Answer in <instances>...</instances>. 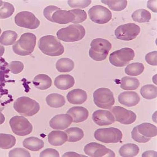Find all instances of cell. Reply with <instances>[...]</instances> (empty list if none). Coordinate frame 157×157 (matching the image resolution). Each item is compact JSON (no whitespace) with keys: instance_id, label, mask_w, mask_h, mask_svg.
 Listing matches in <instances>:
<instances>
[{"instance_id":"ba28073f","label":"cell","mask_w":157,"mask_h":157,"mask_svg":"<svg viewBox=\"0 0 157 157\" xmlns=\"http://www.w3.org/2000/svg\"><path fill=\"white\" fill-rule=\"evenodd\" d=\"M135 52L133 49L129 48H124L116 50L109 55L110 63L117 67L125 66L131 61L133 59Z\"/></svg>"},{"instance_id":"f35d334b","label":"cell","mask_w":157,"mask_h":157,"mask_svg":"<svg viewBox=\"0 0 157 157\" xmlns=\"http://www.w3.org/2000/svg\"><path fill=\"white\" fill-rule=\"evenodd\" d=\"M71 12L74 14L75 19L72 22L75 24L82 23L86 20L87 14L85 10L80 9H74L70 10Z\"/></svg>"},{"instance_id":"d6a6232c","label":"cell","mask_w":157,"mask_h":157,"mask_svg":"<svg viewBox=\"0 0 157 157\" xmlns=\"http://www.w3.org/2000/svg\"><path fill=\"white\" fill-rule=\"evenodd\" d=\"M145 67L141 63H134L130 64L125 69V72L130 76H137L144 71Z\"/></svg>"},{"instance_id":"d4e9b609","label":"cell","mask_w":157,"mask_h":157,"mask_svg":"<svg viewBox=\"0 0 157 157\" xmlns=\"http://www.w3.org/2000/svg\"><path fill=\"white\" fill-rule=\"evenodd\" d=\"M140 85L139 80L135 77L125 76L121 79V88L125 90H134L138 89Z\"/></svg>"},{"instance_id":"d590c367","label":"cell","mask_w":157,"mask_h":157,"mask_svg":"<svg viewBox=\"0 0 157 157\" xmlns=\"http://www.w3.org/2000/svg\"><path fill=\"white\" fill-rule=\"evenodd\" d=\"M14 12L13 5L10 3L3 2L2 7H0V18L5 19L10 17Z\"/></svg>"},{"instance_id":"484cf974","label":"cell","mask_w":157,"mask_h":157,"mask_svg":"<svg viewBox=\"0 0 157 157\" xmlns=\"http://www.w3.org/2000/svg\"><path fill=\"white\" fill-rule=\"evenodd\" d=\"M46 101L47 105L53 108H60L64 105L66 103L64 97L58 94H52L46 97Z\"/></svg>"},{"instance_id":"60d3db41","label":"cell","mask_w":157,"mask_h":157,"mask_svg":"<svg viewBox=\"0 0 157 157\" xmlns=\"http://www.w3.org/2000/svg\"><path fill=\"white\" fill-rule=\"evenodd\" d=\"M132 139L139 143H146L151 140V138L145 137L139 133L137 129V127H135L132 132Z\"/></svg>"},{"instance_id":"7c38bea8","label":"cell","mask_w":157,"mask_h":157,"mask_svg":"<svg viewBox=\"0 0 157 157\" xmlns=\"http://www.w3.org/2000/svg\"><path fill=\"white\" fill-rule=\"evenodd\" d=\"M88 14L91 20L98 24H106L112 18L111 11L102 6L92 7L88 11Z\"/></svg>"},{"instance_id":"8d00e7d4","label":"cell","mask_w":157,"mask_h":157,"mask_svg":"<svg viewBox=\"0 0 157 157\" xmlns=\"http://www.w3.org/2000/svg\"><path fill=\"white\" fill-rule=\"evenodd\" d=\"M104 146V145L101 144L96 142H92L85 145L84 148V152L89 156L94 157L96 151Z\"/></svg>"},{"instance_id":"7402d4cb","label":"cell","mask_w":157,"mask_h":157,"mask_svg":"<svg viewBox=\"0 0 157 157\" xmlns=\"http://www.w3.org/2000/svg\"><path fill=\"white\" fill-rule=\"evenodd\" d=\"M35 87L38 90H47L51 87L52 80L49 76L45 74H39L37 75L33 81Z\"/></svg>"},{"instance_id":"ab89813d","label":"cell","mask_w":157,"mask_h":157,"mask_svg":"<svg viewBox=\"0 0 157 157\" xmlns=\"http://www.w3.org/2000/svg\"><path fill=\"white\" fill-rule=\"evenodd\" d=\"M9 68L13 74H17L23 71L24 65L20 61H13L9 65Z\"/></svg>"},{"instance_id":"816d5d0a","label":"cell","mask_w":157,"mask_h":157,"mask_svg":"<svg viewBox=\"0 0 157 157\" xmlns=\"http://www.w3.org/2000/svg\"><path fill=\"white\" fill-rule=\"evenodd\" d=\"M5 52V48L3 46L0 44V58L3 55Z\"/></svg>"},{"instance_id":"e0dca14e","label":"cell","mask_w":157,"mask_h":157,"mask_svg":"<svg viewBox=\"0 0 157 157\" xmlns=\"http://www.w3.org/2000/svg\"><path fill=\"white\" fill-rule=\"evenodd\" d=\"M52 19L54 23L65 24L72 23L75 19V16L70 10L67 11L60 9L54 12Z\"/></svg>"},{"instance_id":"ac0fdd59","label":"cell","mask_w":157,"mask_h":157,"mask_svg":"<svg viewBox=\"0 0 157 157\" xmlns=\"http://www.w3.org/2000/svg\"><path fill=\"white\" fill-rule=\"evenodd\" d=\"M67 114L72 117L73 122L78 123L86 121L89 117V112L85 107L74 106L69 109Z\"/></svg>"},{"instance_id":"1f68e13d","label":"cell","mask_w":157,"mask_h":157,"mask_svg":"<svg viewBox=\"0 0 157 157\" xmlns=\"http://www.w3.org/2000/svg\"><path fill=\"white\" fill-rule=\"evenodd\" d=\"M16 138L12 135L0 134V148L2 149H10L16 143Z\"/></svg>"},{"instance_id":"603a6c76","label":"cell","mask_w":157,"mask_h":157,"mask_svg":"<svg viewBox=\"0 0 157 157\" xmlns=\"http://www.w3.org/2000/svg\"><path fill=\"white\" fill-rule=\"evenodd\" d=\"M23 146L26 149L32 151H38L44 146V142L37 137H30L23 141Z\"/></svg>"},{"instance_id":"74e56055","label":"cell","mask_w":157,"mask_h":157,"mask_svg":"<svg viewBox=\"0 0 157 157\" xmlns=\"http://www.w3.org/2000/svg\"><path fill=\"white\" fill-rule=\"evenodd\" d=\"M68 4L71 7L75 9H84L90 5L92 1L90 0H78V1H73L70 0L67 2Z\"/></svg>"},{"instance_id":"5bb4252c","label":"cell","mask_w":157,"mask_h":157,"mask_svg":"<svg viewBox=\"0 0 157 157\" xmlns=\"http://www.w3.org/2000/svg\"><path fill=\"white\" fill-rule=\"evenodd\" d=\"M93 121L99 126H106L115 122V118L112 113L108 110L99 109L95 111L92 116Z\"/></svg>"},{"instance_id":"f6af8a7d","label":"cell","mask_w":157,"mask_h":157,"mask_svg":"<svg viewBox=\"0 0 157 157\" xmlns=\"http://www.w3.org/2000/svg\"><path fill=\"white\" fill-rule=\"evenodd\" d=\"M157 51H153L148 53L145 56V61L151 65L157 66Z\"/></svg>"},{"instance_id":"7a4b0ae2","label":"cell","mask_w":157,"mask_h":157,"mask_svg":"<svg viewBox=\"0 0 157 157\" xmlns=\"http://www.w3.org/2000/svg\"><path fill=\"white\" fill-rule=\"evenodd\" d=\"M36 37L33 34L25 33L20 36L17 42L13 46V52L20 56L31 55L36 45Z\"/></svg>"},{"instance_id":"836d02e7","label":"cell","mask_w":157,"mask_h":157,"mask_svg":"<svg viewBox=\"0 0 157 157\" xmlns=\"http://www.w3.org/2000/svg\"><path fill=\"white\" fill-rule=\"evenodd\" d=\"M140 93L144 98L148 100L153 99L157 97V87L153 85H145L140 89Z\"/></svg>"},{"instance_id":"277c9868","label":"cell","mask_w":157,"mask_h":157,"mask_svg":"<svg viewBox=\"0 0 157 157\" xmlns=\"http://www.w3.org/2000/svg\"><path fill=\"white\" fill-rule=\"evenodd\" d=\"M90 46L89 55L96 61L105 60L112 48V44L108 40L102 38L95 39L91 42Z\"/></svg>"},{"instance_id":"83f0119b","label":"cell","mask_w":157,"mask_h":157,"mask_svg":"<svg viewBox=\"0 0 157 157\" xmlns=\"http://www.w3.org/2000/svg\"><path fill=\"white\" fill-rule=\"evenodd\" d=\"M67 136V141L75 142L79 141L84 137V133L83 130L77 127L69 128L65 131Z\"/></svg>"},{"instance_id":"5b68a950","label":"cell","mask_w":157,"mask_h":157,"mask_svg":"<svg viewBox=\"0 0 157 157\" xmlns=\"http://www.w3.org/2000/svg\"><path fill=\"white\" fill-rule=\"evenodd\" d=\"M14 109L22 116L30 117L36 114L40 108L39 104L27 97L17 99L13 104Z\"/></svg>"},{"instance_id":"3957f363","label":"cell","mask_w":157,"mask_h":157,"mask_svg":"<svg viewBox=\"0 0 157 157\" xmlns=\"http://www.w3.org/2000/svg\"><path fill=\"white\" fill-rule=\"evenodd\" d=\"M85 29L83 26L74 24L59 30L57 33V36L59 40L72 42L81 40L85 37Z\"/></svg>"},{"instance_id":"8992f818","label":"cell","mask_w":157,"mask_h":157,"mask_svg":"<svg viewBox=\"0 0 157 157\" xmlns=\"http://www.w3.org/2000/svg\"><path fill=\"white\" fill-rule=\"evenodd\" d=\"M94 102L99 108L110 109L115 103L114 94L109 89L101 88L94 92Z\"/></svg>"},{"instance_id":"f5cc1de1","label":"cell","mask_w":157,"mask_h":157,"mask_svg":"<svg viewBox=\"0 0 157 157\" xmlns=\"http://www.w3.org/2000/svg\"><path fill=\"white\" fill-rule=\"evenodd\" d=\"M3 2L2 1H1L0 0V7L3 5Z\"/></svg>"},{"instance_id":"30bf717a","label":"cell","mask_w":157,"mask_h":157,"mask_svg":"<svg viewBox=\"0 0 157 157\" xmlns=\"http://www.w3.org/2000/svg\"><path fill=\"white\" fill-rule=\"evenodd\" d=\"M140 27L133 23L123 24L119 26L115 30L116 38L123 40H132L140 33Z\"/></svg>"},{"instance_id":"f907efd6","label":"cell","mask_w":157,"mask_h":157,"mask_svg":"<svg viewBox=\"0 0 157 157\" xmlns=\"http://www.w3.org/2000/svg\"><path fill=\"white\" fill-rule=\"evenodd\" d=\"M5 121V117L2 113L0 112V125L3 124L4 122Z\"/></svg>"},{"instance_id":"4fadbf2b","label":"cell","mask_w":157,"mask_h":157,"mask_svg":"<svg viewBox=\"0 0 157 157\" xmlns=\"http://www.w3.org/2000/svg\"><path fill=\"white\" fill-rule=\"evenodd\" d=\"M111 112L115 117V121L123 124H130L136 119V115L133 111L128 110L120 106H115L111 109Z\"/></svg>"},{"instance_id":"cb8c5ba5","label":"cell","mask_w":157,"mask_h":157,"mask_svg":"<svg viewBox=\"0 0 157 157\" xmlns=\"http://www.w3.org/2000/svg\"><path fill=\"white\" fill-rule=\"evenodd\" d=\"M140 133L148 138L155 137L157 135V127L150 123H145L137 126Z\"/></svg>"},{"instance_id":"9a60e30c","label":"cell","mask_w":157,"mask_h":157,"mask_svg":"<svg viewBox=\"0 0 157 157\" xmlns=\"http://www.w3.org/2000/svg\"><path fill=\"white\" fill-rule=\"evenodd\" d=\"M73 122L72 117L68 114H60L54 116L49 122L50 127L55 130H64Z\"/></svg>"},{"instance_id":"c3c4849f","label":"cell","mask_w":157,"mask_h":157,"mask_svg":"<svg viewBox=\"0 0 157 157\" xmlns=\"http://www.w3.org/2000/svg\"><path fill=\"white\" fill-rule=\"evenodd\" d=\"M142 157H157V152L154 151H146L143 153Z\"/></svg>"},{"instance_id":"ee69618b","label":"cell","mask_w":157,"mask_h":157,"mask_svg":"<svg viewBox=\"0 0 157 157\" xmlns=\"http://www.w3.org/2000/svg\"><path fill=\"white\" fill-rule=\"evenodd\" d=\"M60 9L58 7L55 6H49L44 8L43 11V14L44 17L50 22H53L52 16L53 13L57 10Z\"/></svg>"},{"instance_id":"7bdbcfd3","label":"cell","mask_w":157,"mask_h":157,"mask_svg":"<svg viewBox=\"0 0 157 157\" xmlns=\"http://www.w3.org/2000/svg\"><path fill=\"white\" fill-rule=\"evenodd\" d=\"M115 153L105 146L96 151L94 154V157H115Z\"/></svg>"},{"instance_id":"e575fe53","label":"cell","mask_w":157,"mask_h":157,"mask_svg":"<svg viewBox=\"0 0 157 157\" xmlns=\"http://www.w3.org/2000/svg\"><path fill=\"white\" fill-rule=\"evenodd\" d=\"M103 3L109 6L111 10L115 11H121L124 10L126 8L128 2L125 0L124 1H110L104 0L101 1Z\"/></svg>"},{"instance_id":"6da1fadb","label":"cell","mask_w":157,"mask_h":157,"mask_svg":"<svg viewBox=\"0 0 157 157\" xmlns=\"http://www.w3.org/2000/svg\"><path fill=\"white\" fill-rule=\"evenodd\" d=\"M38 47L43 54L51 57L60 56L64 52V46L54 36L47 35L40 38Z\"/></svg>"},{"instance_id":"4dcf8cb0","label":"cell","mask_w":157,"mask_h":157,"mask_svg":"<svg viewBox=\"0 0 157 157\" xmlns=\"http://www.w3.org/2000/svg\"><path fill=\"white\" fill-rule=\"evenodd\" d=\"M132 18L135 22L145 23L151 20V14L148 10L141 9L134 11L132 14Z\"/></svg>"},{"instance_id":"8fae6325","label":"cell","mask_w":157,"mask_h":157,"mask_svg":"<svg viewBox=\"0 0 157 157\" xmlns=\"http://www.w3.org/2000/svg\"><path fill=\"white\" fill-rule=\"evenodd\" d=\"M14 21L17 26L30 29H35L40 24V21L33 13L27 11L17 13Z\"/></svg>"},{"instance_id":"681fc988","label":"cell","mask_w":157,"mask_h":157,"mask_svg":"<svg viewBox=\"0 0 157 157\" xmlns=\"http://www.w3.org/2000/svg\"><path fill=\"white\" fill-rule=\"evenodd\" d=\"M63 157H86V156L82 155L75 152H67L63 155Z\"/></svg>"},{"instance_id":"2e32d148","label":"cell","mask_w":157,"mask_h":157,"mask_svg":"<svg viewBox=\"0 0 157 157\" xmlns=\"http://www.w3.org/2000/svg\"><path fill=\"white\" fill-rule=\"evenodd\" d=\"M119 102L127 107L135 106L140 101V97L135 92L127 91L121 93L118 97Z\"/></svg>"},{"instance_id":"ffe728a7","label":"cell","mask_w":157,"mask_h":157,"mask_svg":"<svg viewBox=\"0 0 157 157\" xmlns=\"http://www.w3.org/2000/svg\"><path fill=\"white\" fill-rule=\"evenodd\" d=\"M67 98L68 101L71 104H82L87 100V94L85 91L81 89H75L68 93Z\"/></svg>"},{"instance_id":"d6986e66","label":"cell","mask_w":157,"mask_h":157,"mask_svg":"<svg viewBox=\"0 0 157 157\" xmlns=\"http://www.w3.org/2000/svg\"><path fill=\"white\" fill-rule=\"evenodd\" d=\"M74 78L70 75H61L55 78V86L59 90H66L72 88L75 85Z\"/></svg>"},{"instance_id":"52a82bcc","label":"cell","mask_w":157,"mask_h":157,"mask_svg":"<svg viewBox=\"0 0 157 157\" xmlns=\"http://www.w3.org/2000/svg\"><path fill=\"white\" fill-rule=\"evenodd\" d=\"M94 135L98 141L106 144L118 143L123 138L122 132L115 128L98 129L95 132Z\"/></svg>"},{"instance_id":"11a10c76","label":"cell","mask_w":157,"mask_h":157,"mask_svg":"<svg viewBox=\"0 0 157 157\" xmlns=\"http://www.w3.org/2000/svg\"><path fill=\"white\" fill-rule=\"evenodd\" d=\"M1 98V95H0V98Z\"/></svg>"},{"instance_id":"db71d44e","label":"cell","mask_w":157,"mask_h":157,"mask_svg":"<svg viewBox=\"0 0 157 157\" xmlns=\"http://www.w3.org/2000/svg\"><path fill=\"white\" fill-rule=\"evenodd\" d=\"M1 32H2V30H1V28H0V34H1Z\"/></svg>"},{"instance_id":"f546056e","label":"cell","mask_w":157,"mask_h":157,"mask_svg":"<svg viewBox=\"0 0 157 157\" xmlns=\"http://www.w3.org/2000/svg\"><path fill=\"white\" fill-rule=\"evenodd\" d=\"M18 38V34L14 31H5L0 37V43L5 46L14 44Z\"/></svg>"},{"instance_id":"bcb514c9","label":"cell","mask_w":157,"mask_h":157,"mask_svg":"<svg viewBox=\"0 0 157 157\" xmlns=\"http://www.w3.org/2000/svg\"><path fill=\"white\" fill-rule=\"evenodd\" d=\"M40 157H59V154L58 151L54 149H46L40 153Z\"/></svg>"},{"instance_id":"4316f807","label":"cell","mask_w":157,"mask_h":157,"mask_svg":"<svg viewBox=\"0 0 157 157\" xmlns=\"http://www.w3.org/2000/svg\"><path fill=\"white\" fill-rule=\"evenodd\" d=\"M140 149L138 145L134 144H125L120 148L119 153L122 157H132L137 155Z\"/></svg>"},{"instance_id":"7dc6e473","label":"cell","mask_w":157,"mask_h":157,"mask_svg":"<svg viewBox=\"0 0 157 157\" xmlns=\"http://www.w3.org/2000/svg\"><path fill=\"white\" fill-rule=\"evenodd\" d=\"M157 0L155 1H149L147 3L148 8L151 10L153 12L156 13L157 10Z\"/></svg>"},{"instance_id":"f1b7e54d","label":"cell","mask_w":157,"mask_h":157,"mask_svg":"<svg viewBox=\"0 0 157 157\" xmlns=\"http://www.w3.org/2000/svg\"><path fill=\"white\" fill-rule=\"evenodd\" d=\"M75 67L73 61L68 58H62L57 61L56 68L60 72H69L73 70Z\"/></svg>"},{"instance_id":"9c48e42d","label":"cell","mask_w":157,"mask_h":157,"mask_svg":"<svg viewBox=\"0 0 157 157\" xmlns=\"http://www.w3.org/2000/svg\"><path fill=\"white\" fill-rule=\"evenodd\" d=\"M10 125L13 132L19 136L28 135L33 131V125L24 116H13L10 121Z\"/></svg>"},{"instance_id":"b9f144b4","label":"cell","mask_w":157,"mask_h":157,"mask_svg":"<svg viewBox=\"0 0 157 157\" xmlns=\"http://www.w3.org/2000/svg\"><path fill=\"white\" fill-rule=\"evenodd\" d=\"M9 156L30 157H31V155L29 152L26 149L18 148L13 149L10 151Z\"/></svg>"},{"instance_id":"44dd1931","label":"cell","mask_w":157,"mask_h":157,"mask_svg":"<svg viewBox=\"0 0 157 157\" xmlns=\"http://www.w3.org/2000/svg\"><path fill=\"white\" fill-rule=\"evenodd\" d=\"M67 136L65 132L53 131L48 135V141L53 146H61L67 141Z\"/></svg>"}]
</instances>
